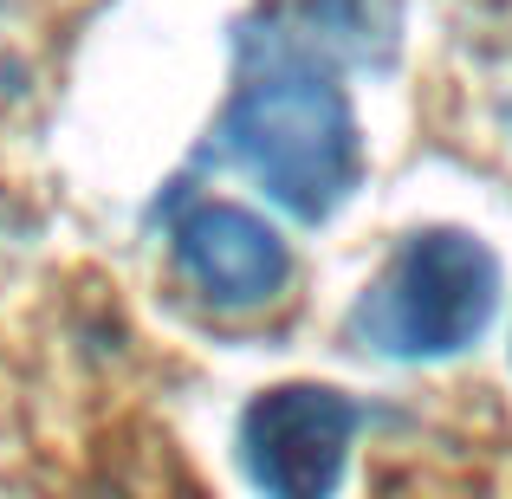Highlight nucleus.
I'll return each mask as SVG.
<instances>
[{
    "label": "nucleus",
    "mask_w": 512,
    "mask_h": 499,
    "mask_svg": "<svg viewBox=\"0 0 512 499\" xmlns=\"http://www.w3.org/2000/svg\"><path fill=\"white\" fill-rule=\"evenodd\" d=\"M221 150L299 221H325L357 182V117L312 52L266 33V59L240 78L221 117Z\"/></svg>",
    "instance_id": "f257e3e1"
},
{
    "label": "nucleus",
    "mask_w": 512,
    "mask_h": 499,
    "mask_svg": "<svg viewBox=\"0 0 512 499\" xmlns=\"http://www.w3.org/2000/svg\"><path fill=\"white\" fill-rule=\"evenodd\" d=\"M500 305V266L461 227H428L402 240L389 273L357 305L350 331L389 357H454L487 331Z\"/></svg>",
    "instance_id": "f03ea898"
},
{
    "label": "nucleus",
    "mask_w": 512,
    "mask_h": 499,
    "mask_svg": "<svg viewBox=\"0 0 512 499\" xmlns=\"http://www.w3.org/2000/svg\"><path fill=\"white\" fill-rule=\"evenodd\" d=\"M363 409L325 383L266 389L240 422V461L266 499H331Z\"/></svg>",
    "instance_id": "7ed1b4c3"
},
{
    "label": "nucleus",
    "mask_w": 512,
    "mask_h": 499,
    "mask_svg": "<svg viewBox=\"0 0 512 499\" xmlns=\"http://www.w3.org/2000/svg\"><path fill=\"white\" fill-rule=\"evenodd\" d=\"M175 260L188 286L214 305H260L292 273L286 240L240 201H195L175 214Z\"/></svg>",
    "instance_id": "20e7f679"
}]
</instances>
